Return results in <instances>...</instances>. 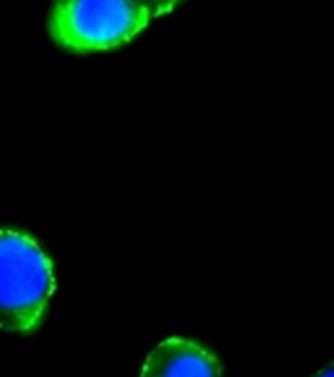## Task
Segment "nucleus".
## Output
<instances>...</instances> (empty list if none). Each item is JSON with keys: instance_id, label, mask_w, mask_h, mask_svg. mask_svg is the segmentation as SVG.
<instances>
[{"instance_id": "f257e3e1", "label": "nucleus", "mask_w": 334, "mask_h": 377, "mask_svg": "<svg viewBox=\"0 0 334 377\" xmlns=\"http://www.w3.org/2000/svg\"><path fill=\"white\" fill-rule=\"evenodd\" d=\"M53 289L51 261L42 247L26 234L0 230V328L34 330Z\"/></svg>"}, {"instance_id": "f03ea898", "label": "nucleus", "mask_w": 334, "mask_h": 377, "mask_svg": "<svg viewBox=\"0 0 334 377\" xmlns=\"http://www.w3.org/2000/svg\"><path fill=\"white\" fill-rule=\"evenodd\" d=\"M147 24L150 16L134 0H58L49 32L71 51H102L130 42Z\"/></svg>"}, {"instance_id": "7ed1b4c3", "label": "nucleus", "mask_w": 334, "mask_h": 377, "mask_svg": "<svg viewBox=\"0 0 334 377\" xmlns=\"http://www.w3.org/2000/svg\"><path fill=\"white\" fill-rule=\"evenodd\" d=\"M217 358L203 346L169 338L154 350L142 369V377H218Z\"/></svg>"}, {"instance_id": "20e7f679", "label": "nucleus", "mask_w": 334, "mask_h": 377, "mask_svg": "<svg viewBox=\"0 0 334 377\" xmlns=\"http://www.w3.org/2000/svg\"><path fill=\"white\" fill-rule=\"evenodd\" d=\"M140 8H144L150 20L152 18H160V16L171 12L175 6L181 2V0H134Z\"/></svg>"}, {"instance_id": "39448f33", "label": "nucleus", "mask_w": 334, "mask_h": 377, "mask_svg": "<svg viewBox=\"0 0 334 377\" xmlns=\"http://www.w3.org/2000/svg\"><path fill=\"white\" fill-rule=\"evenodd\" d=\"M313 377H334V362H331L329 365H324V367H320L319 372Z\"/></svg>"}]
</instances>
